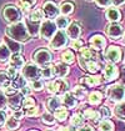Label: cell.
I'll list each match as a JSON object with an SVG mask.
<instances>
[{
  "instance_id": "4dcf8cb0",
  "label": "cell",
  "mask_w": 125,
  "mask_h": 131,
  "mask_svg": "<svg viewBox=\"0 0 125 131\" xmlns=\"http://www.w3.org/2000/svg\"><path fill=\"white\" fill-rule=\"evenodd\" d=\"M61 60L64 64H71V62H74V60H75V55H74V52L71 50H65L64 52H62L61 55Z\"/></svg>"
},
{
  "instance_id": "9a60e30c",
  "label": "cell",
  "mask_w": 125,
  "mask_h": 131,
  "mask_svg": "<svg viewBox=\"0 0 125 131\" xmlns=\"http://www.w3.org/2000/svg\"><path fill=\"white\" fill-rule=\"evenodd\" d=\"M119 75V71H118V68L115 66L114 64H108L104 69V78L105 80L108 81H113L118 78Z\"/></svg>"
},
{
  "instance_id": "1f68e13d",
  "label": "cell",
  "mask_w": 125,
  "mask_h": 131,
  "mask_svg": "<svg viewBox=\"0 0 125 131\" xmlns=\"http://www.w3.org/2000/svg\"><path fill=\"white\" fill-rule=\"evenodd\" d=\"M114 114L121 120H125V102H120L115 106Z\"/></svg>"
},
{
  "instance_id": "f907efd6",
  "label": "cell",
  "mask_w": 125,
  "mask_h": 131,
  "mask_svg": "<svg viewBox=\"0 0 125 131\" xmlns=\"http://www.w3.org/2000/svg\"><path fill=\"white\" fill-rule=\"evenodd\" d=\"M24 111H21V110H16V111H14V114H13V117H15L16 120H20V119H23L24 117Z\"/></svg>"
},
{
  "instance_id": "d6986e66",
  "label": "cell",
  "mask_w": 125,
  "mask_h": 131,
  "mask_svg": "<svg viewBox=\"0 0 125 131\" xmlns=\"http://www.w3.org/2000/svg\"><path fill=\"white\" fill-rule=\"evenodd\" d=\"M9 62H10V68H13V69L18 70V69L24 68V59L20 54H13Z\"/></svg>"
},
{
  "instance_id": "8d00e7d4",
  "label": "cell",
  "mask_w": 125,
  "mask_h": 131,
  "mask_svg": "<svg viewBox=\"0 0 125 131\" xmlns=\"http://www.w3.org/2000/svg\"><path fill=\"white\" fill-rule=\"evenodd\" d=\"M73 95L76 97V99H84L86 96V90L84 89L83 86H75L73 90Z\"/></svg>"
},
{
  "instance_id": "5b68a950",
  "label": "cell",
  "mask_w": 125,
  "mask_h": 131,
  "mask_svg": "<svg viewBox=\"0 0 125 131\" xmlns=\"http://www.w3.org/2000/svg\"><path fill=\"white\" fill-rule=\"evenodd\" d=\"M68 89H69V84L64 79H56L48 84V91L55 95H64L68 92Z\"/></svg>"
},
{
  "instance_id": "52a82bcc",
  "label": "cell",
  "mask_w": 125,
  "mask_h": 131,
  "mask_svg": "<svg viewBox=\"0 0 125 131\" xmlns=\"http://www.w3.org/2000/svg\"><path fill=\"white\" fill-rule=\"evenodd\" d=\"M68 45V35L64 31H56V34L53 36L50 40V46L54 50H60Z\"/></svg>"
},
{
  "instance_id": "6f0895ef",
  "label": "cell",
  "mask_w": 125,
  "mask_h": 131,
  "mask_svg": "<svg viewBox=\"0 0 125 131\" xmlns=\"http://www.w3.org/2000/svg\"><path fill=\"white\" fill-rule=\"evenodd\" d=\"M30 131H38V130H30Z\"/></svg>"
},
{
  "instance_id": "2e32d148",
  "label": "cell",
  "mask_w": 125,
  "mask_h": 131,
  "mask_svg": "<svg viewBox=\"0 0 125 131\" xmlns=\"http://www.w3.org/2000/svg\"><path fill=\"white\" fill-rule=\"evenodd\" d=\"M90 45H91V48L94 50H103L105 48V45H106V40L101 35H94L90 39Z\"/></svg>"
},
{
  "instance_id": "4316f807",
  "label": "cell",
  "mask_w": 125,
  "mask_h": 131,
  "mask_svg": "<svg viewBox=\"0 0 125 131\" xmlns=\"http://www.w3.org/2000/svg\"><path fill=\"white\" fill-rule=\"evenodd\" d=\"M43 18H44V13H43V10H40V9H35V10L31 11V14H30V16H29L28 20H30L31 23H39V21L43 20Z\"/></svg>"
},
{
  "instance_id": "4fadbf2b",
  "label": "cell",
  "mask_w": 125,
  "mask_h": 131,
  "mask_svg": "<svg viewBox=\"0 0 125 131\" xmlns=\"http://www.w3.org/2000/svg\"><path fill=\"white\" fill-rule=\"evenodd\" d=\"M23 101H24V97L20 92H15V94H11L8 96V106L13 109L14 111L19 110V107L23 106Z\"/></svg>"
},
{
  "instance_id": "e575fe53",
  "label": "cell",
  "mask_w": 125,
  "mask_h": 131,
  "mask_svg": "<svg viewBox=\"0 0 125 131\" xmlns=\"http://www.w3.org/2000/svg\"><path fill=\"white\" fill-rule=\"evenodd\" d=\"M5 45H6V46L10 49V51L13 50V52H14V54H19V51L21 50L20 44H19V42H16V41H15V42H13L11 40L6 39V40H5Z\"/></svg>"
},
{
  "instance_id": "f5cc1de1",
  "label": "cell",
  "mask_w": 125,
  "mask_h": 131,
  "mask_svg": "<svg viewBox=\"0 0 125 131\" xmlns=\"http://www.w3.org/2000/svg\"><path fill=\"white\" fill-rule=\"evenodd\" d=\"M5 121H6V114L4 110H0V126L4 125Z\"/></svg>"
},
{
  "instance_id": "74e56055",
  "label": "cell",
  "mask_w": 125,
  "mask_h": 131,
  "mask_svg": "<svg viewBox=\"0 0 125 131\" xmlns=\"http://www.w3.org/2000/svg\"><path fill=\"white\" fill-rule=\"evenodd\" d=\"M70 122H71V125L75 126V127H80V126L84 125V117L80 114H75V115H73Z\"/></svg>"
},
{
  "instance_id": "ffe728a7",
  "label": "cell",
  "mask_w": 125,
  "mask_h": 131,
  "mask_svg": "<svg viewBox=\"0 0 125 131\" xmlns=\"http://www.w3.org/2000/svg\"><path fill=\"white\" fill-rule=\"evenodd\" d=\"M105 16H106V19H108L109 21L116 23V21H119L120 19H121V13L118 10V9H115V8H110V9L106 10Z\"/></svg>"
},
{
  "instance_id": "277c9868",
  "label": "cell",
  "mask_w": 125,
  "mask_h": 131,
  "mask_svg": "<svg viewBox=\"0 0 125 131\" xmlns=\"http://www.w3.org/2000/svg\"><path fill=\"white\" fill-rule=\"evenodd\" d=\"M33 60L35 62V65L38 66H48L51 61V52L46 49H39L34 52L33 55Z\"/></svg>"
},
{
  "instance_id": "cb8c5ba5",
  "label": "cell",
  "mask_w": 125,
  "mask_h": 131,
  "mask_svg": "<svg viewBox=\"0 0 125 131\" xmlns=\"http://www.w3.org/2000/svg\"><path fill=\"white\" fill-rule=\"evenodd\" d=\"M81 82H84L85 85H88V86H96V85H99L100 84V79H99V76H95V75H90V76H84Z\"/></svg>"
},
{
  "instance_id": "8992f818",
  "label": "cell",
  "mask_w": 125,
  "mask_h": 131,
  "mask_svg": "<svg viewBox=\"0 0 125 131\" xmlns=\"http://www.w3.org/2000/svg\"><path fill=\"white\" fill-rule=\"evenodd\" d=\"M23 76H24V79L30 80V81L39 80V78L41 76V69H39V66L35 65V64L24 65V68H23Z\"/></svg>"
},
{
  "instance_id": "b9f144b4",
  "label": "cell",
  "mask_w": 125,
  "mask_h": 131,
  "mask_svg": "<svg viewBox=\"0 0 125 131\" xmlns=\"http://www.w3.org/2000/svg\"><path fill=\"white\" fill-rule=\"evenodd\" d=\"M28 25H29V28H28V31H29V34H30V35H36V34L39 32L38 23H31L30 20H28Z\"/></svg>"
},
{
  "instance_id": "d4e9b609",
  "label": "cell",
  "mask_w": 125,
  "mask_h": 131,
  "mask_svg": "<svg viewBox=\"0 0 125 131\" xmlns=\"http://www.w3.org/2000/svg\"><path fill=\"white\" fill-rule=\"evenodd\" d=\"M11 88H14L15 90H21L24 86H26V84H25V79L24 78H21V76H16V78H14L13 80H11Z\"/></svg>"
},
{
  "instance_id": "681fc988",
  "label": "cell",
  "mask_w": 125,
  "mask_h": 131,
  "mask_svg": "<svg viewBox=\"0 0 125 131\" xmlns=\"http://www.w3.org/2000/svg\"><path fill=\"white\" fill-rule=\"evenodd\" d=\"M20 3L24 8H31L33 5H35L36 0H20Z\"/></svg>"
},
{
  "instance_id": "7402d4cb",
  "label": "cell",
  "mask_w": 125,
  "mask_h": 131,
  "mask_svg": "<svg viewBox=\"0 0 125 131\" xmlns=\"http://www.w3.org/2000/svg\"><path fill=\"white\" fill-rule=\"evenodd\" d=\"M74 8H75V5L71 1H64L59 9H60V13L62 14V16H68L74 11Z\"/></svg>"
},
{
  "instance_id": "db71d44e",
  "label": "cell",
  "mask_w": 125,
  "mask_h": 131,
  "mask_svg": "<svg viewBox=\"0 0 125 131\" xmlns=\"http://www.w3.org/2000/svg\"><path fill=\"white\" fill-rule=\"evenodd\" d=\"M79 131H95V130H94L90 125H83V126L79 127Z\"/></svg>"
},
{
  "instance_id": "e0dca14e",
  "label": "cell",
  "mask_w": 125,
  "mask_h": 131,
  "mask_svg": "<svg viewBox=\"0 0 125 131\" xmlns=\"http://www.w3.org/2000/svg\"><path fill=\"white\" fill-rule=\"evenodd\" d=\"M53 71H54V76L59 78V79H62L64 76H66L69 74V68L66 64L64 62H60V64H56L53 66Z\"/></svg>"
},
{
  "instance_id": "6da1fadb",
  "label": "cell",
  "mask_w": 125,
  "mask_h": 131,
  "mask_svg": "<svg viewBox=\"0 0 125 131\" xmlns=\"http://www.w3.org/2000/svg\"><path fill=\"white\" fill-rule=\"evenodd\" d=\"M6 34H8V36L10 38L11 40L16 41V42H25L30 38L28 28L21 21L16 23V24H11L10 26L6 29Z\"/></svg>"
},
{
  "instance_id": "7a4b0ae2",
  "label": "cell",
  "mask_w": 125,
  "mask_h": 131,
  "mask_svg": "<svg viewBox=\"0 0 125 131\" xmlns=\"http://www.w3.org/2000/svg\"><path fill=\"white\" fill-rule=\"evenodd\" d=\"M3 18L10 24H16L21 20V11L14 6V5H8L3 9Z\"/></svg>"
},
{
  "instance_id": "30bf717a",
  "label": "cell",
  "mask_w": 125,
  "mask_h": 131,
  "mask_svg": "<svg viewBox=\"0 0 125 131\" xmlns=\"http://www.w3.org/2000/svg\"><path fill=\"white\" fill-rule=\"evenodd\" d=\"M43 13H44V16H46L48 19H55L59 16V11L60 9L58 8V5L54 3V1H46L44 3L43 5Z\"/></svg>"
},
{
  "instance_id": "11a10c76",
  "label": "cell",
  "mask_w": 125,
  "mask_h": 131,
  "mask_svg": "<svg viewBox=\"0 0 125 131\" xmlns=\"http://www.w3.org/2000/svg\"><path fill=\"white\" fill-rule=\"evenodd\" d=\"M111 4L115 6H120V5L125 4V0H111Z\"/></svg>"
},
{
  "instance_id": "9f6ffc18",
  "label": "cell",
  "mask_w": 125,
  "mask_h": 131,
  "mask_svg": "<svg viewBox=\"0 0 125 131\" xmlns=\"http://www.w3.org/2000/svg\"><path fill=\"white\" fill-rule=\"evenodd\" d=\"M60 131H75V129L74 127H62Z\"/></svg>"
},
{
  "instance_id": "9c48e42d",
  "label": "cell",
  "mask_w": 125,
  "mask_h": 131,
  "mask_svg": "<svg viewBox=\"0 0 125 131\" xmlns=\"http://www.w3.org/2000/svg\"><path fill=\"white\" fill-rule=\"evenodd\" d=\"M91 61H96V54L93 49L89 48H83L80 51V56H79V64L81 68H85L86 64L91 62Z\"/></svg>"
},
{
  "instance_id": "bcb514c9",
  "label": "cell",
  "mask_w": 125,
  "mask_h": 131,
  "mask_svg": "<svg viewBox=\"0 0 125 131\" xmlns=\"http://www.w3.org/2000/svg\"><path fill=\"white\" fill-rule=\"evenodd\" d=\"M95 3L100 8H108L111 5V0H95Z\"/></svg>"
},
{
  "instance_id": "816d5d0a",
  "label": "cell",
  "mask_w": 125,
  "mask_h": 131,
  "mask_svg": "<svg viewBox=\"0 0 125 131\" xmlns=\"http://www.w3.org/2000/svg\"><path fill=\"white\" fill-rule=\"evenodd\" d=\"M30 92H31V89L29 88V86H24V88L20 90V94L23 95V96H25V97H26V96H29V95H30Z\"/></svg>"
},
{
  "instance_id": "c3c4849f",
  "label": "cell",
  "mask_w": 125,
  "mask_h": 131,
  "mask_svg": "<svg viewBox=\"0 0 125 131\" xmlns=\"http://www.w3.org/2000/svg\"><path fill=\"white\" fill-rule=\"evenodd\" d=\"M100 115H101V117H104V120H106L108 117H110L111 112H110V110H109L106 106H104V107H101V110H100Z\"/></svg>"
},
{
  "instance_id": "f1b7e54d",
  "label": "cell",
  "mask_w": 125,
  "mask_h": 131,
  "mask_svg": "<svg viewBox=\"0 0 125 131\" xmlns=\"http://www.w3.org/2000/svg\"><path fill=\"white\" fill-rule=\"evenodd\" d=\"M89 102L91 104V105H99L100 102H101V99H103V95H101V92H99V91H93L90 95H89Z\"/></svg>"
},
{
  "instance_id": "60d3db41",
  "label": "cell",
  "mask_w": 125,
  "mask_h": 131,
  "mask_svg": "<svg viewBox=\"0 0 125 131\" xmlns=\"http://www.w3.org/2000/svg\"><path fill=\"white\" fill-rule=\"evenodd\" d=\"M34 106H36L35 100H34L33 97L26 96V97L24 99V101H23V107H24V109H30V107H34Z\"/></svg>"
},
{
  "instance_id": "ee69618b",
  "label": "cell",
  "mask_w": 125,
  "mask_h": 131,
  "mask_svg": "<svg viewBox=\"0 0 125 131\" xmlns=\"http://www.w3.org/2000/svg\"><path fill=\"white\" fill-rule=\"evenodd\" d=\"M6 105H8V96L3 91H0V110L5 109Z\"/></svg>"
},
{
  "instance_id": "d590c367",
  "label": "cell",
  "mask_w": 125,
  "mask_h": 131,
  "mask_svg": "<svg viewBox=\"0 0 125 131\" xmlns=\"http://www.w3.org/2000/svg\"><path fill=\"white\" fill-rule=\"evenodd\" d=\"M54 117H55V120H59V121H64L66 120V117H68V110L66 109H58V110L55 111V114H54Z\"/></svg>"
},
{
  "instance_id": "7bdbcfd3",
  "label": "cell",
  "mask_w": 125,
  "mask_h": 131,
  "mask_svg": "<svg viewBox=\"0 0 125 131\" xmlns=\"http://www.w3.org/2000/svg\"><path fill=\"white\" fill-rule=\"evenodd\" d=\"M43 88H44V84H43L41 80L31 81V89H33V90L40 91V90H43Z\"/></svg>"
},
{
  "instance_id": "ac0fdd59",
  "label": "cell",
  "mask_w": 125,
  "mask_h": 131,
  "mask_svg": "<svg viewBox=\"0 0 125 131\" xmlns=\"http://www.w3.org/2000/svg\"><path fill=\"white\" fill-rule=\"evenodd\" d=\"M61 102L68 107V109H74V107H76V105H78L76 97L74 96L71 92L64 94V95H62V99H61Z\"/></svg>"
},
{
  "instance_id": "f546056e",
  "label": "cell",
  "mask_w": 125,
  "mask_h": 131,
  "mask_svg": "<svg viewBox=\"0 0 125 131\" xmlns=\"http://www.w3.org/2000/svg\"><path fill=\"white\" fill-rule=\"evenodd\" d=\"M100 111H96V110H85L84 112V117L89 119V120H93L95 122H98L99 119H100Z\"/></svg>"
},
{
  "instance_id": "8fae6325",
  "label": "cell",
  "mask_w": 125,
  "mask_h": 131,
  "mask_svg": "<svg viewBox=\"0 0 125 131\" xmlns=\"http://www.w3.org/2000/svg\"><path fill=\"white\" fill-rule=\"evenodd\" d=\"M105 32H106V35L110 38V39H113V40H116V39H119L121 35H123V32H124V29H123V26L120 25V24H116V23H111V24H109L108 26H106V29H105Z\"/></svg>"
},
{
  "instance_id": "83f0119b",
  "label": "cell",
  "mask_w": 125,
  "mask_h": 131,
  "mask_svg": "<svg viewBox=\"0 0 125 131\" xmlns=\"http://www.w3.org/2000/svg\"><path fill=\"white\" fill-rule=\"evenodd\" d=\"M11 84V78L9 76L8 71H0V86L8 88Z\"/></svg>"
},
{
  "instance_id": "f6af8a7d",
  "label": "cell",
  "mask_w": 125,
  "mask_h": 131,
  "mask_svg": "<svg viewBox=\"0 0 125 131\" xmlns=\"http://www.w3.org/2000/svg\"><path fill=\"white\" fill-rule=\"evenodd\" d=\"M71 48L74 50H81L83 49V41L80 39H76V40L71 41Z\"/></svg>"
},
{
  "instance_id": "44dd1931",
  "label": "cell",
  "mask_w": 125,
  "mask_h": 131,
  "mask_svg": "<svg viewBox=\"0 0 125 131\" xmlns=\"http://www.w3.org/2000/svg\"><path fill=\"white\" fill-rule=\"evenodd\" d=\"M60 105H61V99L60 97H58V96H53L50 97L48 102H46V106H48V109L50 111H55L58 110V109H60Z\"/></svg>"
},
{
  "instance_id": "7c38bea8",
  "label": "cell",
  "mask_w": 125,
  "mask_h": 131,
  "mask_svg": "<svg viewBox=\"0 0 125 131\" xmlns=\"http://www.w3.org/2000/svg\"><path fill=\"white\" fill-rule=\"evenodd\" d=\"M105 59L110 64H116L121 60V50L118 46H110L105 52Z\"/></svg>"
},
{
  "instance_id": "680465c9",
  "label": "cell",
  "mask_w": 125,
  "mask_h": 131,
  "mask_svg": "<svg viewBox=\"0 0 125 131\" xmlns=\"http://www.w3.org/2000/svg\"><path fill=\"white\" fill-rule=\"evenodd\" d=\"M124 39H125V38H124Z\"/></svg>"
},
{
  "instance_id": "f35d334b",
  "label": "cell",
  "mask_w": 125,
  "mask_h": 131,
  "mask_svg": "<svg viewBox=\"0 0 125 131\" xmlns=\"http://www.w3.org/2000/svg\"><path fill=\"white\" fill-rule=\"evenodd\" d=\"M53 76H54V71H53V66H44L41 69V78L44 79H46V80H49V79H51Z\"/></svg>"
},
{
  "instance_id": "836d02e7",
  "label": "cell",
  "mask_w": 125,
  "mask_h": 131,
  "mask_svg": "<svg viewBox=\"0 0 125 131\" xmlns=\"http://www.w3.org/2000/svg\"><path fill=\"white\" fill-rule=\"evenodd\" d=\"M55 25H56V28H59L60 30H62V29L69 26V19L66 16H58L56 21H55Z\"/></svg>"
},
{
  "instance_id": "ba28073f",
  "label": "cell",
  "mask_w": 125,
  "mask_h": 131,
  "mask_svg": "<svg viewBox=\"0 0 125 131\" xmlns=\"http://www.w3.org/2000/svg\"><path fill=\"white\" fill-rule=\"evenodd\" d=\"M56 34V25L51 20L44 21L40 26V35L43 39H53V36Z\"/></svg>"
},
{
  "instance_id": "3957f363",
  "label": "cell",
  "mask_w": 125,
  "mask_h": 131,
  "mask_svg": "<svg viewBox=\"0 0 125 131\" xmlns=\"http://www.w3.org/2000/svg\"><path fill=\"white\" fill-rule=\"evenodd\" d=\"M106 95H108L109 100L114 101V102L123 101L125 99V88L123 85L114 84V85L109 86V89L106 90Z\"/></svg>"
},
{
  "instance_id": "d6a6232c",
  "label": "cell",
  "mask_w": 125,
  "mask_h": 131,
  "mask_svg": "<svg viewBox=\"0 0 125 131\" xmlns=\"http://www.w3.org/2000/svg\"><path fill=\"white\" fill-rule=\"evenodd\" d=\"M99 129L100 131H114V124H113V121L106 119L99 124Z\"/></svg>"
},
{
  "instance_id": "ab89813d",
  "label": "cell",
  "mask_w": 125,
  "mask_h": 131,
  "mask_svg": "<svg viewBox=\"0 0 125 131\" xmlns=\"http://www.w3.org/2000/svg\"><path fill=\"white\" fill-rule=\"evenodd\" d=\"M41 121L45 125H54V124H55V117H54V115H51V114L45 112V114L43 115Z\"/></svg>"
},
{
  "instance_id": "5bb4252c",
  "label": "cell",
  "mask_w": 125,
  "mask_h": 131,
  "mask_svg": "<svg viewBox=\"0 0 125 131\" xmlns=\"http://www.w3.org/2000/svg\"><path fill=\"white\" fill-rule=\"evenodd\" d=\"M80 34H81V26H80L79 23H71L66 28V35H68V38H70L73 40L79 39Z\"/></svg>"
},
{
  "instance_id": "7dc6e473",
  "label": "cell",
  "mask_w": 125,
  "mask_h": 131,
  "mask_svg": "<svg viewBox=\"0 0 125 131\" xmlns=\"http://www.w3.org/2000/svg\"><path fill=\"white\" fill-rule=\"evenodd\" d=\"M24 114H25L26 116H35V115L38 114V107L34 106V107H30V109H25Z\"/></svg>"
},
{
  "instance_id": "484cf974",
  "label": "cell",
  "mask_w": 125,
  "mask_h": 131,
  "mask_svg": "<svg viewBox=\"0 0 125 131\" xmlns=\"http://www.w3.org/2000/svg\"><path fill=\"white\" fill-rule=\"evenodd\" d=\"M5 126H6V129L9 131H15L19 129V126H20V124H19V120H16L15 117H9V119H6L5 121Z\"/></svg>"
},
{
  "instance_id": "603a6c76",
  "label": "cell",
  "mask_w": 125,
  "mask_h": 131,
  "mask_svg": "<svg viewBox=\"0 0 125 131\" xmlns=\"http://www.w3.org/2000/svg\"><path fill=\"white\" fill-rule=\"evenodd\" d=\"M11 58V51L10 49L4 44L0 46V62H6L9 61Z\"/></svg>"
}]
</instances>
